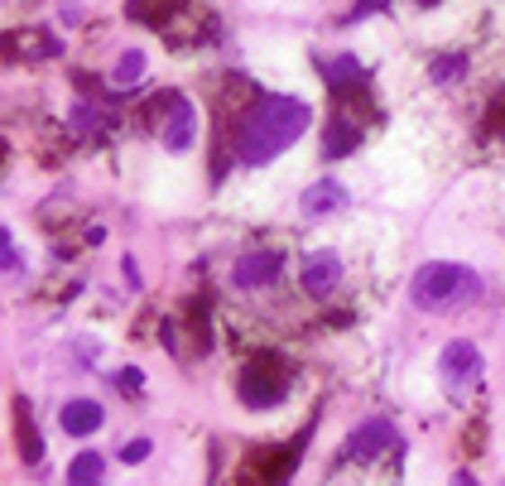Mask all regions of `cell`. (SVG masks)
<instances>
[{
  "mask_svg": "<svg viewBox=\"0 0 505 486\" xmlns=\"http://www.w3.org/2000/svg\"><path fill=\"white\" fill-rule=\"evenodd\" d=\"M106 457L102 453H77L73 467H68V486H102Z\"/></svg>",
  "mask_w": 505,
  "mask_h": 486,
  "instance_id": "obj_13",
  "label": "cell"
},
{
  "mask_svg": "<svg viewBox=\"0 0 505 486\" xmlns=\"http://www.w3.org/2000/svg\"><path fill=\"white\" fill-rule=\"evenodd\" d=\"M15 438H20L24 463H39V457H44V438L34 434V419H30V405H24V400H15Z\"/></svg>",
  "mask_w": 505,
  "mask_h": 486,
  "instance_id": "obj_11",
  "label": "cell"
},
{
  "mask_svg": "<svg viewBox=\"0 0 505 486\" xmlns=\"http://www.w3.org/2000/svg\"><path fill=\"white\" fill-rule=\"evenodd\" d=\"M299 207H303V217H308V221L342 212V207H347V184H337V178H318V184H308V188H303Z\"/></svg>",
  "mask_w": 505,
  "mask_h": 486,
  "instance_id": "obj_5",
  "label": "cell"
},
{
  "mask_svg": "<svg viewBox=\"0 0 505 486\" xmlns=\"http://www.w3.org/2000/svg\"><path fill=\"white\" fill-rule=\"evenodd\" d=\"M356 145H361V130H356V126H347V121H332L328 135H322V155H328V159L352 155Z\"/></svg>",
  "mask_w": 505,
  "mask_h": 486,
  "instance_id": "obj_12",
  "label": "cell"
},
{
  "mask_svg": "<svg viewBox=\"0 0 505 486\" xmlns=\"http://www.w3.org/2000/svg\"><path fill=\"white\" fill-rule=\"evenodd\" d=\"M279 395H284V376H275V366H250L241 376V400L246 405L265 410V405H275Z\"/></svg>",
  "mask_w": 505,
  "mask_h": 486,
  "instance_id": "obj_6",
  "label": "cell"
},
{
  "mask_svg": "<svg viewBox=\"0 0 505 486\" xmlns=\"http://www.w3.org/2000/svg\"><path fill=\"white\" fill-rule=\"evenodd\" d=\"M140 77H145V53L125 49L121 58H116V68H111V82H116V87H135Z\"/></svg>",
  "mask_w": 505,
  "mask_h": 486,
  "instance_id": "obj_14",
  "label": "cell"
},
{
  "mask_svg": "<svg viewBox=\"0 0 505 486\" xmlns=\"http://www.w3.org/2000/svg\"><path fill=\"white\" fill-rule=\"evenodd\" d=\"M145 457H149V438H135V443H125L121 463H145Z\"/></svg>",
  "mask_w": 505,
  "mask_h": 486,
  "instance_id": "obj_17",
  "label": "cell"
},
{
  "mask_svg": "<svg viewBox=\"0 0 505 486\" xmlns=\"http://www.w3.org/2000/svg\"><path fill=\"white\" fill-rule=\"evenodd\" d=\"M193 135H198V111H193V102H174V111H168V121H164V145L174 149V155H184L193 145Z\"/></svg>",
  "mask_w": 505,
  "mask_h": 486,
  "instance_id": "obj_9",
  "label": "cell"
},
{
  "mask_svg": "<svg viewBox=\"0 0 505 486\" xmlns=\"http://www.w3.org/2000/svg\"><path fill=\"white\" fill-rule=\"evenodd\" d=\"M453 486H476V477H472V472H457V477H453Z\"/></svg>",
  "mask_w": 505,
  "mask_h": 486,
  "instance_id": "obj_20",
  "label": "cell"
},
{
  "mask_svg": "<svg viewBox=\"0 0 505 486\" xmlns=\"http://www.w3.org/2000/svg\"><path fill=\"white\" fill-rule=\"evenodd\" d=\"M73 126H82V130H92V126H96V111H92V102H77V111H73Z\"/></svg>",
  "mask_w": 505,
  "mask_h": 486,
  "instance_id": "obj_18",
  "label": "cell"
},
{
  "mask_svg": "<svg viewBox=\"0 0 505 486\" xmlns=\"http://www.w3.org/2000/svg\"><path fill=\"white\" fill-rule=\"evenodd\" d=\"M462 73H467V58H457V53H447V58L433 63V77H438V82H453V77H462Z\"/></svg>",
  "mask_w": 505,
  "mask_h": 486,
  "instance_id": "obj_16",
  "label": "cell"
},
{
  "mask_svg": "<svg viewBox=\"0 0 505 486\" xmlns=\"http://www.w3.org/2000/svg\"><path fill=\"white\" fill-rule=\"evenodd\" d=\"M275 274H279V256L275 251H250L246 260H236L231 280L241 284V289H265Z\"/></svg>",
  "mask_w": 505,
  "mask_h": 486,
  "instance_id": "obj_8",
  "label": "cell"
},
{
  "mask_svg": "<svg viewBox=\"0 0 505 486\" xmlns=\"http://www.w3.org/2000/svg\"><path fill=\"white\" fill-rule=\"evenodd\" d=\"M390 443H395V424H390V419H371V424H361L356 434L342 443V453L356 457V463H366V457H381Z\"/></svg>",
  "mask_w": 505,
  "mask_h": 486,
  "instance_id": "obj_4",
  "label": "cell"
},
{
  "mask_svg": "<svg viewBox=\"0 0 505 486\" xmlns=\"http://www.w3.org/2000/svg\"><path fill=\"white\" fill-rule=\"evenodd\" d=\"M337 280H342V260L332 251H313L303 260V289L308 294H332Z\"/></svg>",
  "mask_w": 505,
  "mask_h": 486,
  "instance_id": "obj_7",
  "label": "cell"
},
{
  "mask_svg": "<svg viewBox=\"0 0 505 486\" xmlns=\"http://www.w3.org/2000/svg\"><path fill=\"white\" fill-rule=\"evenodd\" d=\"M308 102H299V96H270V102H260L256 111H250V121L241 126V159L246 164H270L275 155H284V149L299 140V135L308 130Z\"/></svg>",
  "mask_w": 505,
  "mask_h": 486,
  "instance_id": "obj_1",
  "label": "cell"
},
{
  "mask_svg": "<svg viewBox=\"0 0 505 486\" xmlns=\"http://www.w3.org/2000/svg\"><path fill=\"white\" fill-rule=\"evenodd\" d=\"M322 73H328L332 87H342V82H347V87H352V82H366V68H361L356 58H332Z\"/></svg>",
  "mask_w": 505,
  "mask_h": 486,
  "instance_id": "obj_15",
  "label": "cell"
},
{
  "mask_svg": "<svg viewBox=\"0 0 505 486\" xmlns=\"http://www.w3.org/2000/svg\"><path fill=\"white\" fill-rule=\"evenodd\" d=\"M438 371H443V381L453 385V391H462V385H472L476 376H482V352H476L472 342H447L443 356H438Z\"/></svg>",
  "mask_w": 505,
  "mask_h": 486,
  "instance_id": "obj_3",
  "label": "cell"
},
{
  "mask_svg": "<svg viewBox=\"0 0 505 486\" xmlns=\"http://www.w3.org/2000/svg\"><path fill=\"white\" fill-rule=\"evenodd\" d=\"M410 294L419 309L438 313V309H453V303H467L482 294V274L476 270H462V266H447V260H433V266H424L414 274Z\"/></svg>",
  "mask_w": 505,
  "mask_h": 486,
  "instance_id": "obj_2",
  "label": "cell"
},
{
  "mask_svg": "<svg viewBox=\"0 0 505 486\" xmlns=\"http://www.w3.org/2000/svg\"><path fill=\"white\" fill-rule=\"evenodd\" d=\"M111 381H121V385H125V391H140V371H135V366H125V371H121V376H111Z\"/></svg>",
  "mask_w": 505,
  "mask_h": 486,
  "instance_id": "obj_19",
  "label": "cell"
},
{
  "mask_svg": "<svg viewBox=\"0 0 505 486\" xmlns=\"http://www.w3.org/2000/svg\"><path fill=\"white\" fill-rule=\"evenodd\" d=\"M102 424H106V410L96 405V400H68V405H63V428L73 438H87Z\"/></svg>",
  "mask_w": 505,
  "mask_h": 486,
  "instance_id": "obj_10",
  "label": "cell"
}]
</instances>
